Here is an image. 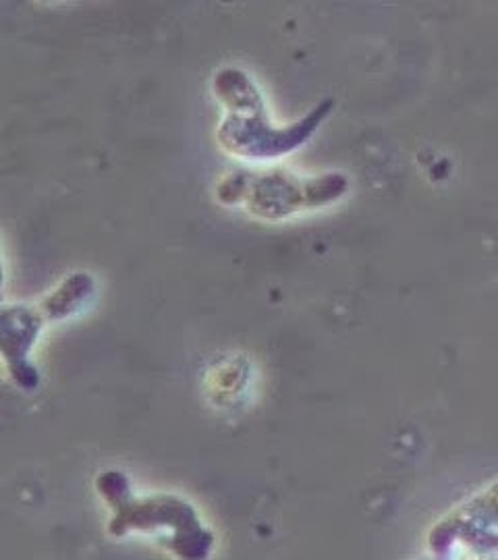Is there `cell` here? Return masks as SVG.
I'll return each instance as SVG.
<instances>
[{"label":"cell","mask_w":498,"mask_h":560,"mask_svg":"<svg viewBox=\"0 0 498 560\" xmlns=\"http://www.w3.org/2000/svg\"><path fill=\"white\" fill-rule=\"evenodd\" d=\"M351 179L340 171L305 175L285 166H238L220 175L215 198L262 222L293 221L345 200Z\"/></svg>","instance_id":"cell-3"},{"label":"cell","mask_w":498,"mask_h":560,"mask_svg":"<svg viewBox=\"0 0 498 560\" xmlns=\"http://www.w3.org/2000/svg\"><path fill=\"white\" fill-rule=\"evenodd\" d=\"M46 326L38 303L0 301V361L9 378L23 393H36L40 388L42 374L32 361V353Z\"/></svg>","instance_id":"cell-5"},{"label":"cell","mask_w":498,"mask_h":560,"mask_svg":"<svg viewBox=\"0 0 498 560\" xmlns=\"http://www.w3.org/2000/svg\"><path fill=\"white\" fill-rule=\"evenodd\" d=\"M99 300V280L88 270H73L50 289L38 310L46 324H62L83 316Z\"/></svg>","instance_id":"cell-6"},{"label":"cell","mask_w":498,"mask_h":560,"mask_svg":"<svg viewBox=\"0 0 498 560\" xmlns=\"http://www.w3.org/2000/svg\"><path fill=\"white\" fill-rule=\"evenodd\" d=\"M497 481L442 515L428 532L435 559H497Z\"/></svg>","instance_id":"cell-4"},{"label":"cell","mask_w":498,"mask_h":560,"mask_svg":"<svg viewBox=\"0 0 498 560\" xmlns=\"http://www.w3.org/2000/svg\"><path fill=\"white\" fill-rule=\"evenodd\" d=\"M4 291H7V261L2 252V241H0V301L4 298Z\"/></svg>","instance_id":"cell-7"},{"label":"cell","mask_w":498,"mask_h":560,"mask_svg":"<svg viewBox=\"0 0 498 560\" xmlns=\"http://www.w3.org/2000/svg\"><path fill=\"white\" fill-rule=\"evenodd\" d=\"M96 492L111 509L106 534L111 538L143 536L159 541L177 559H210L217 546L215 532L201 520L192 501L171 492L140 494L120 469H104Z\"/></svg>","instance_id":"cell-2"},{"label":"cell","mask_w":498,"mask_h":560,"mask_svg":"<svg viewBox=\"0 0 498 560\" xmlns=\"http://www.w3.org/2000/svg\"><path fill=\"white\" fill-rule=\"evenodd\" d=\"M210 88L222 106L217 143L229 159L245 166H264L296 154L312 141L337 106L335 98H324L299 120L275 122L258 81L238 65L217 69Z\"/></svg>","instance_id":"cell-1"}]
</instances>
